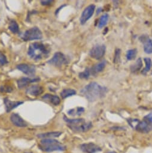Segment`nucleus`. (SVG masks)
Wrapping results in <instances>:
<instances>
[{"label": "nucleus", "instance_id": "nucleus-12", "mask_svg": "<svg viewBox=\"0 0 152 153\" xmlns=\"http://www.w3.org/2000/svg\"><path fill=\"white\" fill-rule=\"evenodd\" d=\"M135 130L142 133H148L152 130V124L144 120L139 121Z\"/></svg>", "mask_w": 152, "mask_h": 153}, {"label": "nucleus", "instance_id": "nucleus-20", "mask_svg": "<svg viewBox=\"0 0 152 153\" xmlns=\"http://www.w3.org/2000/svg\"><path fill=\"white\" fill-rule=\"evenodd\" d=\"M106 65V61H103L96 65H95L92 68H91V73L93 75H95L96 74L98 73L99 72H101L104 70Z\"/></svg>", "mask_w": 152, "mask_h": 153}, {"label": "nucleus", "instance_id": "nucleus-6", "mask_svg": "<svg viewBox=\"0 0 152 153\" xmlns=\"http://www.w3.org/2000/svg\"><path fill=\"white\" fill-rule=\"evenodd\" d=\"M80 149L85 153H98L102 151L99 145L93 142L82 143L80 145Z\"/></svg>", "mask_w": 152, "mask_h": 153}, {"label": "nucleus", "instance_id": "nucleus-31", "mask_svg": "<svg viewBox=\"0 0 152 153\" xmlns=\"http://www.w3.org/2000/svg\"><path fill=\"white\" fill-rule=\"evenodd\" d=\"M120 49H117L116 50L114 58V62L117 63L120 61Z\"/></svg>", "mask_w": 152, "mask_h": 153}, {"label": "nucleus", "instance_id": "nucleus-29", "mask_svg": "<svg viewBox=\"0 0 152 153\" xmlns=\"http://www.w3.org/2000/svg\"><path fill=\"white\" fill-rule=\"evenodd\" d=\"M91 70L89 68H86L84 71L79 74V77L81 79H88L91 75Z\"/></svg>", "mask_w": 152, "mask_h": 153}, {"label": "nucleus", "instance_id": "nucleus-11", "mask_svg": "<svg viewBox=\"0 0 152 153\" xmlns=\"http://www.w3.org/2000/svg\"><path fill=\"white\" fill-rule=\"evenodd\" d=\"M17 68L24 73L30 76H34L35 73V67L34 65L27 64H20L17 65Z\"/></svg>", "mask_w": 152, "mask_h": 153}, {"label": "nucleus", "instance_id": "nucleus-34", "mask_svg": "<svg viewBox=\"0 0 152 153\" xmlns=\"http://www.w3.org/2000/svg\"><path fill=\"white\" fill-rule=\"evenodd\" d=\"M41 4L43 6H49L51 4H52L53 1L52 0H43V1H41Z\"/></svg>", "mask_w": 152, "mask_h": 153}, {"label": "nucleus", "instance_id": "nucleus-15", "mask_svg": "<svg viewBox=\"0 0 152 153\" xmlns=\"http://www.w3.org/2000/svg\"><path fill=\"white\" fill-rule=\"evenodd\" d=\"M40 81V78H34V79H31L30 78H22L19 79V80L17 81V84L18 88L20 89H22L23 88L26 87L28 86L30 84L33 83V82H38Z\"/></svg>", "mask_w": 152, "mask_h": 153}, {"label": "nucleus", "instance_id": "nucleus-27", "mask_svg": "<svg viewBox=\"0 0 152 153\" xmlns=\"http://www.w3.org/2000/svg\"><path fill=\"white\" fill-rule=\"evenodd\" d=\"M137 53V49H130L126 53V58L128 60H132L135 59L136 57Z\"/></svg>", "mask_w": 152, "mask_h": 153}, {"label": "nucleus", "instance_id": "nucleus-23", "mask_svg": "<svg viewBox=\"0 0 152 153\" xmlns=\"http://www.w3.org/2000/svg\"><path fill=\"white\" fill-rule=\"evenodd\" d=\"M9 29L14 34H17L19 33V27L18 23L12 20L9 25Z\"/></svg>", "mask_w": 152, "mask_h": 153}, {"label": "nucleus", "instance_id": "nucleus-10", "mask_svg": "<svg viewBox=\"0 0 152 153\" xmlns=\"http://www.w3.org/2000/svg\"><path fill=\"white\" fill-rule=\"evenodd\" d=\"M10 121L13 125L18 127H25L28 126L27 122L16 113H13L10 116Z\"/></svg>", "mask_w": 152, "mask_h": 153}, {"label": "nucleus", "instance_id": "nucleus-30", "mask_svg": "<svg viewBox=\"0 0 152 153\" xmlns=\"http://www.w3.org/2000/svg\"><path fill=\"white\" fill-rule=\"evenodd\" d=\"M8 62L7 57L1 52H0V67L6 65Z\"/></svg>", "mask_w": 152, "mask_h": 153}, {"label": "nucleus", "instance_id": "nucleus-7", "mask_svg": "<svg viewBox=\"0 0 152 153\" xmlns=\"http://www.w3.org/2000/svg\"><path fill=\"white\" fill-rule=\"evenodd\" d=\"M106 52V46L104 45H97L90 51V56L96 59L103 58Z\"/></svg>", "mask_w": 152, "mask_h": 153}, {"label": "nucleus", "instance_id": "nucleus-35", "mask_svg": "<svg viewBox=\"0 0 152 153\" xmlns=\"http://www.w3.org/2000/svg\"><path fill=\"white\" fill-rule=\"evenodd\" d=\"M101 10H102V9H101V8H99V9H98L97 12V15H98V14H99V13L101 12Z\"/></svg>", "mask_w": 152, "mask_h": 153}, {"label": "nucleus", "instance_id": "nucleus-5", "mask_svg": "<svg viewBox=\"0 0 152 153\" xmlns=\"http://www.w3.org/2000/svg\"><path fill=\"white\" fill-rule=\"evenodd\" d=\"M66 57L60 52H56L53 56L48 61V63L55 65L56 67H61L63 64H66L67 63Z\"/></svg>", "mask_w": 152, "mask_h": 153}, {"label": "nucleus", "instance_id": "nucleus-4", "mask_svg": "<svg viewBox=\"0 0 152 153\" xmlns=\"http://www.w3.org/2000/svg\"><path fill=\"white\" fill-rule=\"evenodd\" d=\"M22 39L24 41H32L40 40L43 38L41 30L36 27L27 30L22 36Z\"/></svg>", "mask_w": 152, "mask_h": 153}, {"label": "nucleus", "instance_id": "nucleus-2", "mask_svg": "<svg viewBox=\"0 0 152 153\" xmlns=\"http://www.w3.org/2000/svg\"><path fill=\"white\" fill-rule=\"evenodd\" d=\"M39 149L43 152H51L53 151H64L66 147L59 141L55 139H41L38 145Z\"/></svg>", "mask_w": 152, "mask_h": 153}, {"label": "nucleus", "instance_id": "nucleus-33", "mask_svg": "<svg viewBox=\"0 0 152 153\" xmlns=\"http://www.w3.org/2000/svg\"><path fill=\"white\" fill-rule=\"evenodd\" d=\"M144 120L147 121V123L152 124V112H150L148 115H145L144 117Z\"/></svg>", "mask_w": 152, "mask_h": 153}, {"label": "nucleus", "instance_id": "nucleus-21", "mask_svg": "<svg viewBox=\"0 0 152 153\" xmlns=\"http://www.w3.org/2000/svg\"><path fill=\"white\" fill-rule=\"evenodd\" d=\"M76 94V91L72 89H64L61 93V96L62 99L72 96Z\"/></svg>", "mask_w": 152, "mask_h": 153}, {"label": "nucleus", "instance_id": "nucleus-16", "mask_svg": "<svg viewBox=\"0 0 152 153\" xmlns=\"http://www.w3.org/2000/svg\"><path fill=\"white\" fill-rule=\"evenodd\" d=\"M44 91V89L40 85H32L28 88H27L26 91V93L30 96H38L41 94Z\"/></svg>", "mask_w": 152, "mask_h": 153}, {"label": "nucleus", "instance_id": "nucleus-3", "mask_svg": "<svg viewBox=\"0 0 152 153\" xmlns=\"http://www.w3.org/2000/svg\"><path fill=\"white\" fill-rule=\"evenodd\" d=\"M48 48L41 43H33L30 45L28 55L35 61L42 59L49 53Z\"/></svg>", "mask_w": 152, "mask_h": 153}, {"label": "nucleus", "instance_id": "nucleus-17", "mask_svg": "<svg viewBox=\"0 0 152 153\" xmlns=\"http://www.w3.org/2000/svg\"><path fill=\"white\" fill-rule=\"evenodd\" d=\"M62 134L61 131H50L37 134V137L41 139H53L55 137H59Z\"/></svg>", "mask_w": 152, "mask_h": 153}, {"label": "nucleus", "instance_id": "nucleus-26", "mask_svg": "<svg viewBox=\"0 0 152 153\" xmlns=\"http://www.w3.org/2000/svg\"><path fill=\"white\" fill-rule=\"evenodd\" d=\"M144 61L145 63V68L142 70V74H146L150 70V67H151V61L150 59V58H144Z\"/></svg>", "mask_w": 152, "mask_h": 153}, {"label": "nucleus", "instance_id": "nucleus-1", "mask_svg": "<svg viewBox=\"0 0 152 153\" xmlns=\"http://www.w3.org/2000/svg\"><path fill=\"white\" fill-rule=\"evenodd\" d=\"M81 94L89 101L94 102L104 97L107 89L96 82H91L85 86L81 91Z\"/></svg>", "mask_w": 152, "mask_h": 153}, {"label": "nucleus", "instance_id": "nucleus-37", "mask_svg": "<svg viewBox=\"0 0 152 153\" xmlns=\"http://www.w3.org/2000/svg\"><path fill=\"white\" fill-rule=\"evenodd\" d=\"M25 153H30V152H25Z\"/></svg>", "mask_w": 152, "mask_h": 153}, {"label": "nucleus", "instance_id": "nucleus-25", "mask_svg": "<svg viewBox=\"0 0 152 153\" xmlns=\"http://www.w3.org/2000/svg\"><path fill=\"white\" fill-rule=\"evenodd\" d=\"M108 18L109 16L108 14H104L103 16H101L98 22V27L100 28H101L104 27L107 24L108 21Z\"/></svg>", "mask_w": 152, "mask_h": 153}, {"label": "nucleus", "instance_id": "nucleus-19", "mask_svg": "<svg viewBox=\"0 0 152 153\" xmlns=\"http://www.w3.org/2000/svg\"><path fill=\"white\" fill-rule=\"evenodd\" d=\"M42 99H44V100H47V101L50 102V103H52L55 106H57V105H59V103L61 102L60 98L58 96H55V95H52L50 94H45L42 97Z\"/></svg>", "mask_w": 152, "mask_h": 153}, {"label": "nucleus", "instance_id": "nucleus-14", "mask_svg": "<svg viewBox=\"0 0 152 153\" xmlns=\"http://www.w3.org/2000/svg\"><path fill=\"white\" fill-rule=\"evenodd\" d=\"M4 103L5 105L6 110L7 112H11L13 109L19 106L24 103L23 102L20 101H11L8 98L4 99Z\"/></svg>", "mask_w": 152, "mask_h": 153}, {"label": "nucleus", "instance_id": "nucleus-24", "mask_svg": "<svg viewBox=\"0 0 152 153\" xmlns=\"http://www.w3.org/2000/svg\"><path fill=\"white\" fill-rule=\"evenodd\" d=\"M85 111V109L82 107H79L77 108L76 109H70L69 111H68V114L69 115H72V116H79L81 115L82 114L83 112H84Z\"/></svg>", "mask_w": 152, "mask_h": 153}, {"label": "nucleus", "instance_id": "nucleus-22", "mask_svg": "<svg viewBox=\"0 0 152 153\" xmlns=\"http://www.w3.org/2000/svg\"><path fill=\"white\" fill-rule=\"evenodd\" d=\"M142 66V62L141 59L139 58L137 60L136 62L134 64H132L131 65L130 69L132 73H136L141 69Z\"/></svg>", "mask_w": 152, "mask_h": 153}, {"label": "nucleus", "instance_id": "nucleus-36", "mask_svg": "<svg viewBox=\"0 0 152 153\" xmlns=\"http://www.w3.org/2000/svg\"><path fill=\"white\" fill-rule=\"evenodd\" d=\"M106 153H117L116 151H109V152H107Z\"/></svg>", "mask_w": 152, "mask_h": 153}, {"label": "nucleus", "instance_id": "nucleus-13", "mask_svg": "<svg viewBox=\"0 0 152 153\" xmlns=\"http://www.w3.org/2000/svg\"><path fill=\"white\" fill-rule=\"evenodd\" d=\"M139 40L144 44V50L147 53H152V40L147 35H143L139 37Z\"/></svg>", "mask_w": 152, "mask_h": 153}, {"label": "nucleus", "instance_id": "nucleus-28", "mask_svg": "<svg viewBox=\"0 0 152 153\" xmlns=\"http://www.w3.org/2000/svg\"><path fill=\"white\" fill-rule=\"evenodd\" d=\"M127 121L129 126L135 129L137 126L138 125V123L139 122V120L137 118H129L127 120Z\"/></svg>", "mask_w": 152, "mask_h": 153}, {"label": "nucleus", "instance_id": "nucleus-8", "mask_svg": "<svg viewBox=\"0 0 152 153\" xmlns=\"http://www.w3.org/2000/svg\"><path fill=\"white\" fill-rule=\"evenodd\" d=\"M95 10V5L91 4L88 6L82 12V14L80 19V24L82 25L85 24L92 16V15L94 13Z\"/></svg>", "mask_w": 152, "mask_h": 153}, {"label": "nucleus", "instance_id": "nucleus-18", "mask_svg": "<svg viewBox=\"0 0 152 153\" xmlns=\"http://www.w3.org/2000/svg\"><path fill=\"white\" fill-rule=\"evenodd\" d=\"M63 120L67 124L68 126H75L82 124L85 123V120L83 118H77V119H69L67 118L66 116H63Z\"/></svg>", "mask_w": 152, "mask_h": 153}, {"label": "nucleus", "instance_id": "nucleus-9", "mask_svg": "<svg viewBox=\"0 0 152 153\" xmlns=\"http://www.w3.org/2000/svg\"><path fill=\"white\" fill-rule=\"evenodd\" d=\"M68 127L75 133H83L86 132L91 129L92 127V124L91 122H85L78 126H68Z\"/></svg>", "mask_w": 152, "mask_h": 153}, {"label": "nucleus", "instance_id": "nucleus-32", "mask_svg": "<svg viewBox=\"0 0 152 153\" xmlns=\"http://www.w3.org/2000/svg\"><path fill=\"white\" fill-rule=\"evenodd\" d=\"M13 89L9 86H1L0 87V91L5 92V93H10L12 92Z\"/></svg>", "mask_w": 152, "mask_h": 153}]
</instances>
